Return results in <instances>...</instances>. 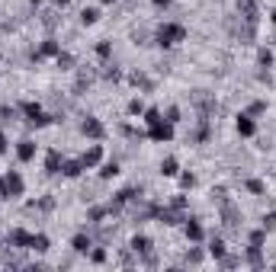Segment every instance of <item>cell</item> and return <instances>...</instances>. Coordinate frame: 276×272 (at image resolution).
Returning a JSON list of instances; mask_svg holds the SVG:
<instances>
[{
	"instance_id": "obj_1",
	"label": "cell",
	"mask_w": 276,
	"mask_h": 272,
	"mask_svg": "<svg viewBox=\"0 0 276 272\" xmlns=\"http://www.w3.org/2000/svg\"><path fill=\"white\" fill-rule=\"evenodd\" d=\"M154 39H158L161 48H170V45H177V42H183V39H186V29L180 23H164Z\"/></svg>"
},
{
	"instance_id": "obj_2",
	"label": "cell",
	"mask_w": 276,
	"mask_h": 272,
	"mask_svg": "<svg viewBox=\"0 0 276 272\" xmlns=\"http://www.w3.org/2000/svg\"><path fill=\"white\" fill-rule=\"evenodd\" d=\"M148 138H151V141H170L173 138V125L167 119L151 122V125H148Z\"/></svg>"
},
{
	"instance_id": "obj_3",
	"label": "cell",
	"mask_w": 276,
	"mask_h": 272,
	"mask_svg": "<svg viewBox=\"0 0 276 272\" xmlns=\"http://www.w3.org/2000/svg\"><path fill=\"white\" fill-rule=\"evenodd\" d=\"M238 16L244 19L247 26H257V19H260V6L254 3V0H238Z\"/></svg>"
},
{
	"instance_id": "obj_4",
	"label": "cell",
	"mask_w": 276,
	"mask_h": 272,
	"mask_svg": "<svg viewBox=\"0 0 276 272\" xmlns=\"http://www.w3.org/2000/svg\"><path fill=\"white\" fill-rule=\"evenodd\" d=\"M80 132H84L87 138L100 141V138H103V135H106V128H103V122H100V119H93V115H87V119H84V125H80Z\"/></svg>"
},
{
	"instance_id": "obj_5",
	"label": "cell",
	"mask_w": 276,
	"mask_h": 272,
	"mask_svg": "<svg viewBox=\"0 0 276 272\" xmlns=\"http://www.w3.org/2000/svg\"><path fill=\"white\" fill-rule=\"evenodd\" d=\"M3 182H6V195H10V199H16V195H23V176L16 173V170H10V173L3 176Z\"/></svg>"
},
{
	"instance_id": "obj_6",
	"label": "cell",
	"mask_w": 276,
	"mask_h": 272,
	"mask_svg": "<svg viewBox=\"0 0 276 272\" xmlns=\"http://www.w3.org/2000/svg\"><path fill=\"white\" fill-rule=\"evenodd\" d=\"M58 54H61V45H58L55 39H45V42H42V48L32 54V58H36V61H42V58H58Z\"/></svg>"
},
{
	"instance_id": "obj_7",
	"label": "cell",
	"mask_w": 276,
	"mask_h": 272,
	"mask_svg": "<svg viewBox=\"0 0 276 272\" xmlns=\"http://www.w3.org/2000/svg\"><path fill=\"white\" fill-rule=\"evenodd\" d=\"M238 205H231V202H221V221H225V227H238Z\"/></svg>"
},
{
	"instance_id": "obj_8",
	"label": "cell",
	"mask_w": 276,
	"mask_h": 272,
	"mask_svg": "<svg viewBox=\"0 0 276 272\" xmlns=\"http://www.w3.org/2000/svg\"><path fill=\"white\" fill-rule=\"evenodd\" d=\"M6 240H10V247H29V240H32V234H26L23 227H16V230H10V234H6Z\"/></svg>"
},
{
	"instance_id": "obj_9",
	"label": "cell",
	"mask_w": 276,
	"mask_h": 272,
	"mask_svg": "<svg viewBox=\"0 0 276 272\" xmlns=\"http://www.w3.org/2000/svg\"><path fill=\"white\" fill-rule=\"evenodd\" d=\"M158 218H161V221H164V224H180V221H186V218L183 215H180V208H158Z\"/></svg>"
},
{
	"instance_id": "obj_10",
	"label": "cell",
	"mask_w": 276,
	"mask_h": 272,
	"mask_svg": "<svg viewBox=\"0 0 276 272\" xmlns=\"http://www.w3.org/2000/svg\"><path fill=\"white\" fill-rule=\"evenodd\" d=\"M16 157L23 163H29L32 157H36V144H32L29 138H23V141H19V147H16Z\"/></svg>"
},
{
	"instance_id": "obj_11",
	"label": "cell",
	"mask_w": 276,
	"mask_h": 272,
	"mask_svg": "<svg viewBox=\"0 0 276 272\" xmlns=\"http://www.w3.org/2000/svg\"><path fill=\"white\" fill-rule=\"evenodd\" d=\"M234 125H238V135H244V138H251V135L257 132V125H254L251 115H238V122H234Z\"/></svg>"
},
{
	"instance_id": "obj_12",
	"label": "cell",
	"mask_w": 276,
	"mask_h": 272,
	"mask_svg": "<svg viewBox=\"0 0 276 272\" xmlns=\"http://www.w3.org/2000/svg\"><path fill=\"white\" fill-rule=\"evenodd\" d=\"M186 240H203V224L196 221V218H186Z\"/></svg>"
},
{
	"instance_id": "obj_13",
	"label": "cell",
	"mask_w": 276,
	"mask_h": 272,
	"mask_svg": "<svg viewBox=\"0 0 276 272\" xmlns=\"http://www.w3.org/2000/svg\"><path fill=\"white\" fill-rule=\"evenodd\" d=\"M84 170H87V167H84V160H64V163H61V173H64V176H71V180H74V176H80Z\"/></svg>"
},
{
	"instance_id": "obj_14",
	"label": "cell",
	"mask_w": 276,
	"mask_h": 272,
	"mask_svg": "<svg viewBox=\"0 0 276 272\" xmlns=\"http://www.w3.org/2000/svg\"><path fill=\"white\" fill-rule=\"evenodd\" d=\"M45 173H61V154L58 151H49V157H45Z\"/></svg>"
},
{
	"instance_id": "obj_15",
	"label": "cell",
	"mask_w": 276,
	"mask_h": 272,
	"mask_svg": "<svg viewBox=\"0 0 276 272\" xmlns=\"http://www.w3.org/2000/svg\"><path fill=\"white\" fill-rule=\"evenodd\" d=\"M132 250H135V253H151V237H145V234H135L132 237Z\"/></svg>"
},
{
	"instance_id": "obj_16",
	"label": "cell",
	"mask_w": 276,
	"mask_h": 272,
	"mask_svg": "<svg viewBox=\"0 0 276 272\" xmlns=\"http://www.w3.org/2000/svg\"><path fill=\"white\" fill-rule=\"evenodd\" d=\"M80 160H84V167H97V163L103 160V147H100V144H93V147H90V151H87Z\"/></svg>"
},
{
	"instance_id": "obj_17",
	"label": "cell",
	"mask_w": 276,
	"mask_h": 272,
	"mask_svg": "<svg viewBox=\"0 0 276 272\" xmlns=\"http://www.w3.org/2000/svg\"><path fill=\"white\" fill-rule=\"evenodd\" d=\"M71 247H74V253H87L93 243H90V237H87V234H77V237L71 240Z\"/></svg>"
},
{
	"instance_id": "obj_18",
	"label": "cell",
	"mask_w": 276,
	"mask_h": 272,
	"mask_svg": "<svg viewBox=\"0 0 276 272\" xmlns=\"http://www.w3.org/2000/svg\"><path fill=\"white\" fill-rule=\"evenodd\" d=\"M29 250H36V253H45V250H49V237H45V234H32Z\"/></svg>"
},
{
	"instance_id": "obj_19",
	"label": "cell",
	"mask_w": 276,
	"mask_h": 272,
	"mask_svg": "<svg viewBox=\"0 0 276 272\" xmlns=\"http://www.w3.org/2000/svg\"><path fill=\"white\" fill-rule=\"evenodd\" d=\"M138 195H141V192H138V189H122V192H119V195H116V205H125V202H135V199H138Z\"/></svg>"
},
{
	"instance_id": "obj_20",
	"label": "cell",
	"mask_w": 276,
	"mask_h": 272,
	"mask_svg": "<svg viewBox=\"0 0 276 272\" xmlns=\"http://www.w3.org/2000/svg\"><path fill=\"white\" fill-rule=\"evenodd\" d=\"M247 263H251V266H264V256H260V247H247Z\"/></svg>"
},
{
	"instance_id": "obj_21",
	"label": "cell",
	"mask_w": 276,
	"mask_h": 272,
	"mask_svg": "<svg viewBox=\"0 0 276 272\" xmlns=\"http://www.w3.org/2000/svg\"><path fill=\"white\" fill-rule=\"evenodd\" d=\"M100 176H103V180H112V176H119V163H116V160H112V163H103Z\"/></svg>"
},
{
	"instance_id": "obj_22",
	"label": "cell",
	"mask_w": 276,
	"mask_h": 272,
	"mask_svg": "<svg viewBox=\"0 0 276 272\" xmlns=\"http://www.w3.org/2000/svg\"><path fill=\"white\" fill-rule=\"evenodd\" d=\"M97 19H100V13L93 10V6H90V10H80V23H84V26H93Z\"/></svg>"
},
{
	"instance_id": "obj_23",
	"label": "cell",
	"mask_w": 276,
	"mask_h": 272,
	"mask_svg": "<svg viewBox=\"0 0 276 272\" xmlns=\"http://www.w3.org/2000/svg\"><path fill=\"white\" fill-rule=\"evenodd\" d=\"M177 160H173V157H167L164 163H161V173H164V176H177Z\"/></svg>"
},
{
	"instance_id": "obj_24",
	"label": "cell",
	"mask_w": 276,
	"mask_h": 272,
	"mask_svg": "<svg viewBox=\"0 0 276 272\" xmlns=\"http://www.w3.org/2000/svg\"><path fill=\"white\" fill-rule=\"evenodd\" d=\"M58 67H61V71H71V67H74V58H71V54L68 51H61V54H58Z\"/></svg>"
},
{
	"instance_id": "obj_25",
	"label": "cell",
	"mask_w": 276,
	"mask_h": 272,
	"mask_svg": "<svg viewBox=\"0 0 276 272\" xmlns=\"http://www.w3.org/2000/svg\"><path fill=\"white\" fill-rule=\"evenodd\" d=\"M13 119H16V109L0 106V125H6V122H13Z\"/></svg>"
},
{
	"instance_id": "obj_26",
	"label": "cell",
	"mask_w": 276,
	"mask_h": 272,
	"mask_svg": "<svg viewBox=\"0 0 276 272\" xmlns=\"http://www.w3.org/2000/svg\"><path fill=\"white\" fill-rule=\"evenodd\" d=\"M209 253H212L215 260H221V256H225V243H221V240H212V243H209Z\"/></svg>"
},
{
	"instance_id": "obj_27",
	"label": "cell",
	"mask_w": 276,
	"mask_h": 272,
	"mask_svg": "<svg viewBox=\"0 0 276 272\" xmlns=\"http://www.w3.org/2000/svg\"><path fill=\"white\" fill-rule=\"evenodd\" d=\"M132 84H135V87H145V90H151V80H148L145 74H138V71L132 74Z\"/></svg>"
},
{
	"instance_id": "obj_28",
	"label": "cell",
	"mask_w": 276,
	"mask_h": 272,
	"mask_svg": "<svg viewBox=\"0 0 276 272\" xmlns=\"http://www.w3.org/2000/svg\"><path fill=\"white\" fill-rule=\"evenodd\" d=\"M264 240H267V230H254L251 234V247H264Z\"/></svg>"
},
{
	"instance_id": "obj_29",
	"label": "cell",
	"mask_w": 276,
	"mask_h": 272,
	"mask_svg": "<svg viewBox=\"0 0 276 272\" xmlns=\"http://www.w3.org/2000/svg\"><path fill=\"white\" fill-rule=\"evenodd\" d=\"M145 112V103H141V99H132L129 103V115H141Z\"/></svg>"
},
{
	"instance_id": "obj_30",
	"label": "cell",
	"mask_w": 276,
	"mask_h": 272,
	"mask_svg": "<svg viewBox=\"0 0 276 272\" xmlns=\"http://www.w3.org/2000/svg\"><path fill=\"white\" fill-rule=\"evenodd\" d=\"M180 186H183V189H193V186H196V176H193V173H183V176H180Z\"/></svg>"
},
{
	"instance_id": "obj_31",
	"label": "cell",
	"mask_w": 276,
	"mask_h": 272,
	"mask_svg": "<svg viewBox=\"0 0 276 272\" xmlns=\"http://www.w3.org/2000/svg\"><path fill=\"white\" fill-rule=\"evenodd\" d=\"M247 189H251L254 195H264V182L260 180H247Z\"/></svg>"
},
{
	"instance_id": "obj_32",
	"label": "cell",
	"mask_w": 276,
	"mask_h": 272,
	"mask_svg": "<svg viewBox=\"0 0 276 272\" xmlns=\"http://www.w3.org/2000/svg\"><path fill=\"white\" fill-rule=\"evenodd\" d=\"M260 64H264V67L273 64V51H270V48H260Z\"/></svg>"
},
{
	"instance_id": "obj_33",
	"label": "cell",
	"mask_w": 276,
	"mask_h": 272,
	"mask_svg": "<svg viewBox=\"0 0 276 272\" xmlns=\"http://www.w3.org/2000/svg\"><path fill=\"white\" fill-rule=\"evenodd\" d=\"M103 77H106V80H119V71H116L112 64H103Z\"/></svg>"
},
{
	"instance_id": "obj_34",
	"label": "cell",
	"mask_w": 276,
	"mask_h": 272,
	"mask_svg": "<svg viewBox=\"0 0 276 272\" xmlns=\"http://www.w3.org/2000/svg\"><path fill=\"white\" fill-rule=\"evenodd\" d=\"M167 122H170V125H177V122H180V109H177V106L167 109Z\"/></svg>"
},
{
	"instance_id": "obj_35",
	"label": "cell",
	"mask_w": 276,
	"mask_h": 272,
	"mask_svg": "<svg viewBox=\"0 0 276 272\" xmlns=\"http://www.w3.org/2000/svg\"><path fill=\"white\" fill-rule=\"evenodd\" d=\"M161 119V109H145V122L151 125V122H158Z\"/></svg>"
},
{
	"instance_id": "obj_36",
	"label": "cell",
	"mask_w": 276,
	"mask_h": 272,
	"mask_svg": "<svg viewBox=\"0 0 276 272\" xmlns=\"http://www.w3.org/2000/svg\"><path fill=\"white\" fill-rule=\"evenodd\" d=\"M90 260L93 263H106V250H90Z\"/></svg>"
},
{
	"instance_id": "obj_37",
	"label": "cell",
	"mask_w": 276,
	"mask_h": 272,
	"mask_svg": "<svg viewBox=\"0 0 276 272\" xmlns=\"http://www.w3.org/2000/svg\"><path fill=\"white\" fill-rule=\"evenodd\" d=\"M110 51H112L110 42H100V45H97V54H100V58H110Z\"/></svg>"
},
{
	"instance_id": "obj_38",
	"label": "cell",
	"mask_w": 276,
	"mask_h": 272,
	"mask_svg": "<svg viewBox=\"0 0 276 272\" xmlns=\"http://www.w3.org/2000/svg\"><path fill=\"white\" fill-rule=\"evenodd\" d=\"M186 260H190V263H203V250H190V253H186Z\"/></svg>"
},
{
	"instance_id": "obj_39",
	"label": "cell",
	"mask_w": 276,
	"mask_h": 272,
	"mask_svg": "<svg viewBox=\"0 0 276 272\" xmlns=\"http://www.w3.org/2000/svg\"><path fill=\"white\" fill-rule=\"evenodd\" d=\"M260 112H267V103H260V99L251 103V115H260Z\"/></svg>"
},
{
	"instance_id": "obj_40",
	"label": "cell",
	"mask_w": 276,
	"mask_h": 272,
	"mask_svg": "<svg viewBox=\"0 0 276 272\" xmlns=\"http://www.w3.org/2000/svg\"><path fill=\"white\" fill-rule=\"evenodd\" d=\"M273 227H276V212L264 218V230H273Z\"/></svg>"
},
{
	"instance_id": "obj_41",
	"label": "cell",
	"mask_w": 276,
	"mask_h": 272,
	"mask_svg": "<svg viewBox=\"0 0 276 272\" xmlns=\"http://www.w3.org/2000/svg\"><path fill=\"white\" fill-rule=\"evenodd\" d=\"M39 208H42V212H52V208H55V199H42V202H39Z\"/></svg>"
},
{
	"instance_id": "obj_42",
	"label": "cell",
	"mask_w": 276,
	"mask_h": 272,
	"mask_svg": "<svg viewBox=\"0 0 276 272\" xmlns=\"http://www.w3.org/2000/svg\"><path fill=\"white\" fill-rule=\"evenodd\" d=\"M173 208H180V212L186 208V199H183V195H177V199H173Z\"/></svg>"
},
{
	"instance_id": "obj_43",
	"label": "cell",
	"mask_w": 276,
	"mask_h": 272,
	"mask_svg": "<svg viewBox=\"0 0 276 272\" xmlns=\"http://www.w3.org/2000/svg\"><path fill=\"white\" fill-rule=\"evenodd\" d=\"M0 154H6V135L0 132Z\"/></svg>"
},
{
	"instance_id": "obj_44",
	"label": "cell",
	"mask_w": 276,
	"mask_h": 272,
	"mask_svg": "<svg viewBox=\"0 0 276 272\" xmlns=\"http://www.w3.org/2000/svg\"><path fill=\"white\" fill-rule=\"evenodd\" d=\"M55 3H58V6H68V3H71V0H55Z\"/></svg>"
},
{
	"instance_id": "obj_45",
	"label": "cell",
	"mask_w": 276,
	"mask_h": 272,
	"mask_svg": "<svg viewBox=\"0 0 276 272\" xmlns=\"http://www.w3.org/2000/svg\"><path fill=\"white\" fill-rule=\"evenodd\" d=\"M154 6H167V0H154Z\"/></svg>"
},
{
	"instance_id": "obj_46",
	"label": "cell",
	"mask_w": 276,
	"mask_h": 272,
	"mask_svg": "<svg viewBox=\"0 0 276 272\" xmlns=\"http://www.w3.org/2000/svg\"><path fill=\"white\" fill-rule=\"evenodd\" d=\"M270 19H273V23H276V10H273V16H270Z\"/></svg>"
},
{
	"instance_id": "obj_47",
	"label": "cell",
	"mask_w": 276,
	"mask_h": 272,
	"mask_svg": "<svg viewBox=\"0 0 276 272\" xmlns=\"http://www.w3.org/2000/svg\"><path fill=\"white\" fill-rule=\"evenodd\" d=\"M103 3H116V0H103Z\"/></svg>"
},
{
	"instance_id": "obj_48",
	"label": "cell",
	"mask_w": 276,
	"mask_h": 272,
	"mask_svg": "<svg viewBox=\"0 0 276 272\" xmlns=\"http://www.w3.org/2000/svg\"><path fill=\"white\" fill-rule=\"evenodd\" d=\"M32 3H39V0H32Z\"/></svg>"
},
{
	"instance_id": "obj_49",
	"label": "cell",
	"mask_w": 276,
	"mask_h": 272,
	"mask_svg": "<svg viewBox=\"0 0 276 272\" xmlns=\"http://www.w3.org/2000/svg\"><path fill=\"white\" fill-rule=\"evenodd\" d=\"M0 243H3V240H0Z\"/></svg>"
}]
</instances>
